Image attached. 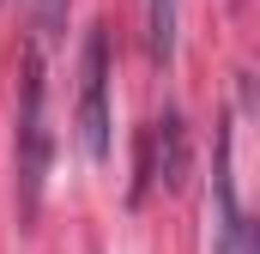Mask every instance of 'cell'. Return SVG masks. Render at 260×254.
Instances as JSON below:
<instances>
[{"mask_svg": "<svg viewBox=\"0 0 260 254\" xmlns=\"http://www.w3.org/2000/svg\"><path fill=\"white\" fill-rule=\"evenodd\" d=\"M79 151L91 157V164H103L109 157V37H103V24H91L85 30V61H79Z\"/></svg>", "mask_w": 260, "mask_h": 254, "instance_id": "obj_1", "label": "cell"}, {"mask_svg": "<svg viewBox=\"0 0 260 254\" xmlns=\"http://www.w3.org/2000/svg\"><path fill=\"white\" fill-rule=\"evenodd\" d=\"M49 176V127H43V55L24 61V103H18V200L37 212Z\"/></svg>", "mask_w": 260, "mask_h": 254, "instance_id": "obj_2", "label": "cell"}, {"mask_svg": "<svg viewBox=\"0 0 260 254\" xmlns=\"http://www.w3.org/2000/svg\"><path fill=\"white\" fill-rule=\"evenodd\" d=\"M182 176H188V121L182 109H164L145 133V182L182 188Z\"/></svg>", "mask_w": 260, "mask_h": 254, "instance_id": "obj_3", "label": "cell"}, {"mask_svg": "<svg viewBox=\"0 0 260 254\" xmlns=\"http://www.w3.org/2000/svg\"><path fill=\"white\" fill-rule=\"evenodd\" d=\"M145 37H151V61H176L182 43V0H145Z\"/></svg>", "mask_w": 260, "mask_h": 254, "instance_id": "obj_4", "label": "cell"}, {"mask_svg": "<svg viewBox=\"0 0 260 254\" xmlns=\"http://www.w3.org/2000/svg\"><path fill=\"white\" fill-rule=\"evenodd\" d=\"M67 24V0H37V30H43V43H55Z\"/></svg>", "mask_w": 260, "mask_h": 254, "instance_id": "obj_5", "label": "cell"}]
</instances>
